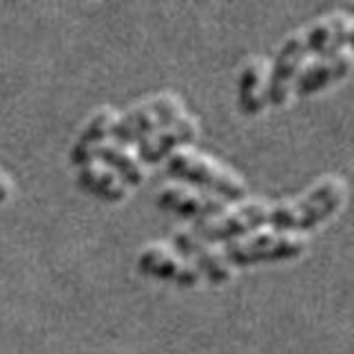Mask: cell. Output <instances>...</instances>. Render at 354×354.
<instances>
[{
  "label": "cell",
  "mask_w": 354,
  "mask_h": 354,
  "mask_svg": "<svg viewBox=\"0 0 354 354\" xmlns=\"http://www.w3.org/2000/svg\"><path fill=\"white\" fill-rule=\"evenodd\" d=\"M348 193L350 186L341 175H321L297 197L268 204V228L308 235L346 206Z\"/></svg>",
  "instance_id": "cell-1"
},
{
  "label": "cell",
  "mask_w": 354,
  "mask_h": 354,
  "mask_svg": "<svg viewBox=\"0 0 354 354\" xmlns=\"http://www.w3.org/2000/svg\"><path fill=\"white\" fill-rule=\"evenodd\" d=\"M166 173L182 182L204 188V191L232 204L246 199L248 193V186L237 171H232L224 162L215 160L213 155H206L188 147L175 151L166 160Z\"/></svg>",
  "instance_id": "cell-2"
},
{
  "label": "cell",
  "mask_w": 354,
  "mask_h": 354,
  "mask_svg": "<svg viewBox=\"0 0 354 354\" xmlns=\"http://www.w3.org/2000/svg\"><path fill=\"white\" fill-rule=\"evenodd\" d=\"M308 248V235L301 232H286L274 228H261L250 232L246 237L221 243L226 259L239 268V266L270 263V261H288L297 259Z\"/></svg>",
  "instance_id": "cell-3"
},
{
  "label": "cell",
  "mask_w": 354,
  "mask_h": 354,
  "mask_svg": "<svg viewBox=\"0 0 354 354\" xmlns=\"http://www.w3.org/2000/svg\"><path fill=\"white\" fill-rule=\"evenodd\" d=\"M180 115H184V102L180 95L171 91H164L158 95H151L142 100L127 113L118 115L113 127V138L120 144H133L149 138L151 133L160 131L162 127L171 124Z\"/></svg>",
  "instance_id": "cell-4"
},
{
  "label": "cell",
  "mask_w": 354,
  "mask_h": 354,
  "mask_svg": "<svg viewBox=\"0 0 354 354\" xmlns=\"http://www.w3.org/2000/svg\"><path fill=\"white\" fill-rule=\"evenodd\" d=\"M268 199L246 197L228 206L219 217L199 221L193 230L208 243H228L232 239L246 237L250 232L268 228Z\"/></svg>",
  "instance_id": "cell-5"
},
{
  "label": "cell",
  "mask_w": 354,
  "mask_h": 354,
  "mask_svg": "<svg viewBox=\"0 0 354 354\" xmlns=\"http://www.w3.org/2000/svg\"><path fill=\"white\" fill-rule=\"evenodd\" d=\"M308 60L310 53L306 49L299 29L288 33L270 62V88H268L270 106H286L295 97V80Z\"/></svg>",
  "instance_id": "cell-6"
},
{
  "label": "cell",
  "mask_w": 354,
  "mask_h": 354,
  "mask_svg": "<svg viewBox=\"0 0 354 354\" xmlns=\"http://www.w3.org/2000/svg\"><path fill=\"white\" fill-rule=\"evenodd\" d=\"M171 246L182 254L184 259L191 261L197 272L206 277L210 283H226L235 274V266H232L221 246L217 248L215 243H208L197 235L193 228H182L173 232Z\"/></svg>",
  "instance_id": "cell-7"
},
{
  "label": "cell",
  "mask_w": 354,
  "mask_h": 354,
  "mask_svg": "<svg viewBox=\"0 0 354 354\" xmlns=\"http://www.w3.org/2000/svg\"><path fill=\"white\" fill-rule=\"evenodd\" d=\"M352 69H354V53L348 47L310 58L295 80V95L301 97L317 95L321 91H326L328 86H335L337 82L346 80Z\"/></svg>",
  "instance_id": "cell-8"
},
{
  "label": "cell",
  "mask_w": 354,
  "mask_h": 354,
  "mask_svg": "<svg viewBox=\"0 0 354 354\" xmlns=\"http://www.w3.org/2000/svg\"><path fill=\"white\" fill-rule=\"evenodd\" d=\"M158 206L162 210H169V213H175L180 217L195 219L199 224V221H208V219L219 217L228 208V202L213 193H208V191L171 184V186H164L158 193Z\"/></svg>",
  "instance_id": "cell-9"
},
{
  "label": "cell",
  "mask_w": 354,
  "mask_h": 354,
  "mask_svg": "<svg viewBox=\"0 0 354 354\" xmlns=\"http://www.w3.org/2000/svg\"><path fill=\"white\" fill-rule=\"evenodd\" d=\"M138 270L142 274L155 277L162 281H173L177 286H197L199 274L195 266L184 259L173 246L166 243H149L138 254Z\"/></svg>",
  "instance_id": "cell-10"
},
{
  "label": "cell",
  "mask_w": 354,
  "mask_h": 354,
  "mask_svg": "<svg viewBox=\"0 0 354 354\" xmlns=\"http://www.w3.org/2000/svg\"><path fill=\"white\" fill-rule=\"evenodd\" d=\"M199 136V122L193 115H180L171 124L162 127L160 131L151 133L149 138L138 142V158L142 164H158L166 162L175 151L186 149Z\"/></svg>",
  "instance_id": "cell-11"
},
{
  "label": "cell",
  "mask_w": 354,
  "mask_h": 354,
  "mask_svg": "<svg viewBox=\"0 0 354 354\" xmlns=\"http://www.w3.org/2000/svg\"><path fill=\"white\" fill-rule=\"evenodd\" d=\"M270 60L263 55H250L237 71L235 97L243 115H259L270 106Z\"/></svg>",
  "instance_id": "cell-12"
},
{
  "label": "cell",
  "mask_w": 354,
  "mask_h": 354,
  "mask_svg": "<svg viewBox=\"0 0 354 354\" xmlns=\"http://www.w3.org/2000/svg\"><path fill=\"white\" fill-rule=\"evenodd\" d=\"M350 25H352L350 14H346V11H332V14L319 16L317 20L308 22L306 27L299 29L310 58L348 47Z\"/></svg>",
  "instance_id": "cell-13"
},
{
  "label": "cell",
  "mask_w": 354,
  "mask_h": 354,
  "mask_svg": "<svg viewBox=\"0 0 354 354\" xmlns=\"http://www.w3.org/2000/svg\"><path fill=\"white\" fill-rule=\"evenodd\" d=\"M115 111L111 106H100L95 113L84 122V127L80 131V136L75 138L73 147L69 151V160L75 164L77 169L84 164H91L93 158L97 155V149L102 147L104 140L109 136H113L115 127Z\"/></svg>",
  "instance_id": "cell-14"
},
{
  "label": "cell",
  "mask_w": 354,
  "mask_h": 354,
  "mask_svg": "<svg viewBox=\"0 0 354 354\" xmlns=\"http://www.w3.org/2000/svg\"><path fill=\"white\" fill-rule=\"evenodd\" d=\"M75 182L82 191L91 193L104 202H122L129 195V186L104 164H84L77 169Z\"/></svg>",
  "instance_id": "cell-15"
},
{
  "label": "cell",
  "mask_w": 354,
  "mask_h": 354,
  "mask_svg": "<svg viewBox=\"0 0 354 354\" xmlns=\"http://www.w3.org/2000/svg\"><path fill=\"white\" fill-rule=\"evenodd\" d=\"M95 158L104 166H109L127 186H138L144 182V177H147V166L142 164L138 153H133L127 144H120L115 140L106 142L97 149Z\"/></svg>",
  "instance_id": "cell-16"
},
{
  "label": "cell",
  "mask_w": 354,
  "mask_h": 354,
  "mask_svg": "<svg viewBox=\"0 0 354 354\" xmlns=\"http://www.w3.org/2000/svg\"><path fill=\"white\" fill-rule=\"evenodd\" d=\"M11 193H14V184H11L9 177L0 171V204L7 202V199L11 197Z\"/></svg>",
  "instance_id": "cell-17"
},
{
  "label": "cell",
  "mask_w": 354,
  "mask_h": 354,
  "mask_svg": "<svg viewBox=\"0 0 354 354\" xmlns=\"http://www.w3.org/2000/svg\"><path fill=\"white\" fill-rule=\"evenodd\" d=\"M348 49L354 53V18H352V25H350V33H348Z\"/></svg>",
  "instance_id": "cell-18"
}]
</instances>
